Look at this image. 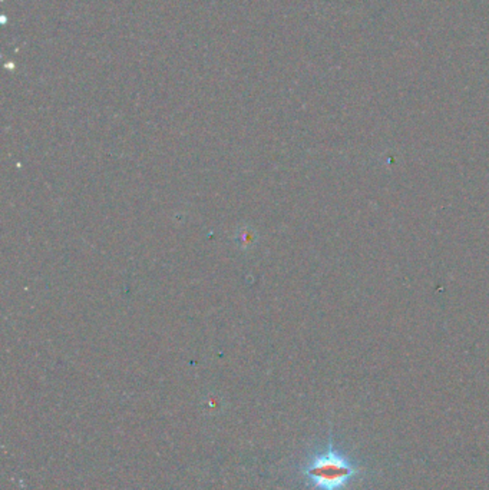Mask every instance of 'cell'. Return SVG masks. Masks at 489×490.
I'll return each instance as SVG.
<instances>
[{"mask_svg":"<svg viewBox=\"0 0 489 490\" xmlns=\"http://www.w3.org/2000/svg\"><path fill=\"white\" fill-rule=\"evenodd\" d=\"M301 473L316 490H346L348 484L365 473V468L337 450L330 436L327 449L314 454Z\"/></svg>","mask_w":489,"mask_h":490,"instance_id":"6da1fadb","label":"cell"}]
</instances>
